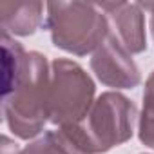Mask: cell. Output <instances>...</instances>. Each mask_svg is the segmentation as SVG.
Listing matches in <instances>:
<instances>
[{"label": "cell", "mask_w": 154, "mask_h": 154, "mask_svg": "<svg viewBox=\"0 0 154 154\" xmlns=\"http://www.w3.org/2000/svg\"><path fill=\"white\" fill-rule=\"evenodd\" d=\"M26 51L9 35H2V96L8 94L17 84L26 63Z\"/></svg>", "instance_id": "9"}, {"label": "cell", "mask_w": 154, "mask_h": 154, "mask_svg": "<svg viewBox=\"0 0 154 154\" xmlns=\"http://www.w3.org/2000/svg\"><path fill=\"white\" fill-rule=\"evenodd\" d=\"M51 65L38 51L26 54L24 69L13 89L2 96V114L9 131L20 140H31L49 122Z\"/></svg>", "instance_id": "1"}, {"label": "cell", "mask_w": 154, "mask_h": 154, "mask_svg": "<svg viewBox=\"0 0 154 154\" xmlns=\"http://www.w3.org/2000/svg\"><path fill=\"white\" fill-rule=\"evenodd\" d=\"M109 22V31L131 53H143L147 49L145 18L140 4L134 2H102L98 4Z\"/></svg>", "instance_id": "6"}, {"label": "cell", "mask_w": 154, "mask_h": 154, "mask_svg": "<svg viewBox=\"0 0 154 154\" xmlns=\"http://www.w3.org/2000/svg\"><path fill=\"white\" fill-rule=\"evenodd\" d=\"M44 18V4L38 0L29 2H0V26L2 35L13 36H29L40 26Z\"/></svg>", "instance_id": "7"}, {"label": "cell", "mask_w": 154, "mask_h": 154, "mask_svg": "<svg viewBox=\"0 0 154 154\" xmlns=\"http://www.w3.org/2000/svg\"><path fill=\"white\" fill-rule=\"evenodd\" d=\"M91 69L96 78L107 87L132 89L141 82V74L136 62L132 60V54L111 31L102 45L93 53Z\"/></svg>", "instance_id": "5"}, {"label": "cell", "mask_w": 154, "mask_h": 154, "mask_svg": "<svg viewBox=\"0 0 154 154\" xmlns=\"http://www.w3.org/2000/svg\"><path fill=\"white\" fill-rule=\"evenodd\" d=\"M136 118L138 109L132 100L122 93L107 91L94 100L80 123L71 127L91 154H103L132 138Z\"/></svg>", "instance_id": "3"}, {"label": "cell", "mask_w": 154, "mask_h": 154, "mask_svg": "<svg viewBox=\"0 0 154 154\" xmlns=\"http://www.w3.org/2000/svg\"><path fill=\"white\" fill-rule=\"evenodd\" d=\"M141 6V9L150 13V31H152V38H154V2H138Z\"/></svg>", "instance_id": "12"}, {"label": "cell", "mask_w": 154, "mask_h": 154, "mask_svg": "<svg viewBox=\"0 0 154 154\" xmlns=\"http://www.w3.org/2000/svg\"><path fill=\"white\" fill-rule=\"evenodd\" d=\"M45 27L56 47L85 56L94 53L109 35V22L98 4L93 2H49Z\"/></svg>", "instance_id": "2"}, {"label": "cell", "mask_w": 154, "mask_h": 154, "mask_svg": "<svg viewBox=\"0 0 154 154\" xmlns=\"http://www.w3.org/2000/svg\"><path fill=\"white\" fill-rule=\"evenodd\" d=\"M138 138L143 145L154 149V71L145 82L143 109L138 116Z\"/></svg>", "instance_id": "10"}, {"label": "cell", "mask_w": 154, "mask_h": 154, "mask_svg": "<svg viewBox=\"0 0 154 154\" xmlns=\"http://www.w3.org/2000/svg\"><path fill=\"white\" fill-rule=\"evenodd\" d=\"M94 82L85 69L67 58L51 62L49 122L58 127L80 123L94 103Z\"/></svg>", "instance_id": "4"}, {"label": "cell", "mask_w": 154, "mask_h": 154, "mask_svg": "<svg viewBox=\"0 0 154 154\" xmlns=\"http://www.w3.org/2000/svg\"><path fill=\"white\" fill-rule=\"evenodd\" d=\"M22 154H91L76 131L67 125L58 131H47L22 149Z\"/></svg>", "instance_id": "8"}, {"label": "cell", "mask_w": 154, "mask_h": 154, "mask_svg": "<svg viewBox=\"0 0 154 154\" xmlns=\"http://www.w3.org/2000/svg\"><path fill=\"white\" fill-rule=\"evenodd\" d=\"M0 154H22V150L11 138L2 136V140H0Z\"/></svg>", "instance_id": "11"}]
</instances>
